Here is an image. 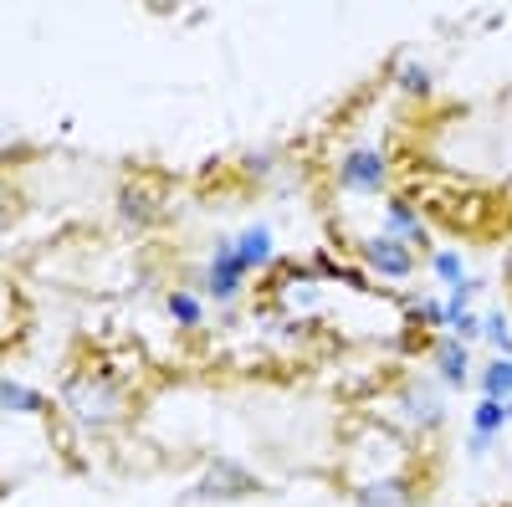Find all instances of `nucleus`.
I'll return each mask as SVG.
<instances>
[{
  "instance_id": "nucleus-1",
  "label": "nucleus",
  "mask_w": 512,
  "mask_h": 507,
  "mask_svg": "<svg viewBox=\"0 0 512 507\" xmlns=\"http://www.w3.org/2000/svg\"><path fill=\"white\" fill-rule=\"evenodd\" d=\"M379 180L466 251L512 246V88H420L379 144Z\"/></svg>"
},
{
  "instance_id": "nucleus-5",
  "label": "nucleus",
  "mask_w": 512,
  "mask_h": 507,
  "mask_svg": "<svg viewBox=\"0 0 512 507\" xmlns=\"http://www.w3.org/2000/svg\"><path fill=\"white\" fill-rule=\"evenodd\" d=\"M477 507H512V497H492V502H477Z\"/></svg>"
},
{
  "instance_id": "nucleus-3",
  "label": "nucleus",
  "mask_w": 512,
  "mask_h": 507,
  "mask_svg": "<svg viewBox=\"0 0 512 507\" xmlns=\"http://www.w3.org/2000/svg\"><path fill=\"white\" fill-rule=\"evenodd\" d=\"M16 328H21V298H16V287L0 277V344L16 338Z\"/></svg>"
},
{
  "instance_id": "nucleus-2",
  "label": "nucleus",
  "mask_w": 512,
  "mask_h": 507,
  "mask_svg": "<svg viewBox=\"0 0 512 507\" xmlns=\"http://www.w3.org/2000/svg\"><path fill=\"white\" fill-rule=\"evenodd\" d=\"M262 303L282 328H297L344 354H410L425 344V318L400 292L328 262L282 267L267 282Z\"/></svg>"
},
{
  "instance_id": "nucleus-4",
  "label": "nucleus",
  "mask_w": 512,
  "mask_h": 507,
  "mask_svg": "<svg viewBox=\"0 0 512 507\" xmlns=\"http://www.w3.org/2000/svg\"><path fill=\"white\" fill-rule=\"evenodd\" d=\"M497 287H502V308H507V323H512V246L502 251V267H497Z\"/></svg>"
}]
</instances>
